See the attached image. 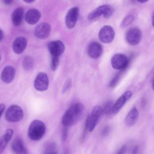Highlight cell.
<instances>
[{"label":"cell","mask_w":154,"mask_h":154,"mask_svg":"<svg viewBox=\"0 0 154 154\" xmlns=\"http://www.w3.org/2000/svg\"><path fill=\"white\" fill-rule=\"evenodd\" d=\"M15 69L13 67L8 66L4 68L1 73V79L5 83L11 82L15 76Z\"/></svg>","instance_id":"cell-17"},{"label":"cell","mask_w":154,"mask_h":154,"mask_svg":"<svg viewBox=\"0 0 154 154\" xmlns=\"http://www.w3.org/2000/svg\"><path fill=\"white\" fill-rule=\"evenodd\" d=\"M0 60H1V56H0Z\"/></svg>","instance_id":"cell-41"},{"label":"cell","mask_w":154,"mask_h":154,"mask_svg":"<svg viewBox=\"0 0 154 154\" xmlns=\"http://www.w3.org/2000/svg\"><path fill=\"white\" fill-rule=\"evenodd\" d=\"M138 152V147L137 146H135L132 149V154H137Z\"/></svg>","instance_id":"cell-31"},{"label":"cell","mask_w":154,"mask_h":154,"mask_svg":"<svg viewBox=\"0 0 154 154\" xmlns=\"http://www.w3.org/2000/svg\"><path fill=\"white\" fill-rule=\"evenodd\" d=\"M115 35L114 29L109 25H105L101 28L99 32V40L105 43H111Z\"/></svg>","instance_id":"cell-8"},{"label":"cell","mask_w":154,"mask_h":154,"mask_svg":"<svg viewBox=\"0 0 154 154\" xmlns=\"http://www.w3.org/2000/svg\"><path fill=\"white\" fill-rule=\"evenodd\" d=\"M109 132V126H105L103 130H102V134L103 135L105 136Z\"/></svg>","instance_id":"cell-29"},{"label":"cell","mask_w":154,"mask_h":154,"mask_svg":"<svg viewBox=\"0 0 154 154\" xmlns=\"http://www.w3.org/2000/svg\"><path fill=\"white\" fill-rule=\"evenodd\" d=\"M121 74H122V72H119L114 76V78H112V79L111 80V81L109 83L110 87H112V88L114 87L117 85V84L118 83V82L120 79V78L121 76Z\"/></svg>","instance_id":"cell-26"},{"label":"cell","mask_w":154,"mask_h":154,"mask_svg":"<svg viewBox=\"0 0 154 154\" xmlns=\"http://www.w3.org/2000/svg\"><path fill=\"white\" fill-rule=\"evenodd\" d=\"M59 64V57H52L51 63V69L52 70H55Z\"/></svg>","instance_id":"cell-25"},{"label":"cell","mask_w":154,"mask_h":154,"mask_svg":"<svg viewBox=\"0 0 154 154\" xmlns=\"http://www.w3.org/2000/svg\"><path fill=\"white\" fill-rule=\"evenodd\" d=\"M3 37H4V33H3V31H2L1 29H0V42L2 40Z\"/></svg>","instance_id":"cell-33"},{"label":"cell","mask_w":154,"mask_h":154,"mask_svg":"<svg viewBox=\"0 0 154 154\" xmlns=\"http://www.w3.org/2000/svg\"><path fill=\"white\" fill-rule=\"evenodd\" d=\"M111 64L113 69L124 70L128 66L129 60L124 54H116L111 58Z\"/></svg>","instance_id":"cell-6"},{"label":"cell","mask_w":154,"mask_h":154,"mask_svg":"<svg viewBox=\"0 0 154 154\" xmlns=\"http://www.w3.org/2000/svg\"><path fill=\"white\" fill-rule=\"evenodd\" d=\"M22 65L24 69L26 70H29L31 69L34 65V61L32 58L29 56L25 57L23 60Z\"/></svg>","instance_id":"cell-23"},{"label":"cell","mask_w":154,"mask_h":154,"mask_svg":"<svg viewBox=\"0 0 154 154\" xmlns=\"http://www.w3.org/2000/svg\"><path fill=\"white\" fill-rule=\"evenodd\" d=\"M48 49L52 57H59L65 49L64 43L60 40H55L51 42L48 45Z\"/></svg>","instance_id":"cell-10"},{"label":"cell","mask_w":154,"mask_h":154,"mask_svg":"<svg viewBox=\"0 0 154 154\" xmlns=\"http://www.w3.org/2000/svg\"><path fill=\"white\" fill-rule=\"evenodd\" d=\"M23 117V112L22 108L16 105H11L5 112V117L9 122H17L20 121Z\"/></svg>","instance_id":"cell-5"},{"label":"cell","mask_w":154,"mask_h":154,"mask_svg":"<svg viewBox=\"0 0 154 154\" xmlns=\"http://www.w3.org/2000/svg\"><path fill=\"white\" fill-rule=\"evenodd\" d=\"M84 105L80 103L72 105L64 114L61 122L64 126L69 127L75 124L82 116L84 112Z\"/></svg>","instance_id":"cell-1"},{"label":"cell","mask_w":154,"mask_h":154,"mask_svg":"<svg viewBox=\"0 0 154 154\" xmlns=\"http://www.w3.org/2000/svg\"><path fill=\"white\" fill-rule=\"evenodd\" d=\"M152 26L154 28V12L153 13L152 17Z\"/></svg>","instance_id":"cell-34"},{"label":"cell","mask_w":154,"mask_h":154,"mask_svg":"<svg viewBox=\"0 0 154 154\" xmlns=\"http://www.w3.org/2000/svg\"><path fill=\"white\" fill-rule=\"evenodd\" d=\"M5 106L4 104L3 103H1L0 104V117H1L4 109H5Z\"/></svg>","instance_id":"cell-30"},{"label":"cell","mask_w":154,"mask_h":154,"mask_svg":"<svg viewBox=\"0 0 154 154\" xmlns=\"http://www.w3.org/2000/svg\"><path fill=\"white\" fill-rule=\"evenodd\" d=\"M132 96V93L130 90H128L125 91L121 96L119 97V99L116 100V102L114 103L112 113L117 114L118 113L123 105L126 103L128 100H129L131 96Z\"/></svg>","instance_id":"cell-12"},{"label":"cell","mask_w":154,"mask_h":154,"mask_svg":"<svg viewBox=\"0 0 154 154\" xmlns=\"http://www.w3.org/2000/svg\"><path fill=\"white\" fill-rule=\"evenodd\" d=\"M147 1H138L139 3H145Z\"/></svg>","instance_id":"cell-39"},{"label":"cell","mask_w":154,"mask_h":154,"mask_svg":"<svg viewBox=\"0 0 154 154\" xmlns=\"http://www.w3.org/2000/svg\"><path fill=\"white\" fill-rule=\"evenodd\" d=\"M13 1H8V0H5V1H4V2L5 3V4H11V2H12Z\"/></svg>","instance_id":"cell-35"},{"label":"cell","mask_w":154,"mask_h":154,"mask_svg":"<svg viewBox=\"0 0 154 154\" xmlns=\"http://www.w3.org/2000/svg\"><path fill=\"white\" fill-rule=\"evenodd\" d=\"M68 134V127L64 126L63 130V133H62V139L63 141H65L67 138Z\"/></svg>","instance_id":"cell-27"},{"label":"cell","mask_w":154,"mask_h":154,"mask_svg":"<svg viewBox=\"0 0 154 154\" xmlns=\"http://www.w3.org/2000/svg\"><path fill=\"white\" fill-rule=\"evenodd\" d=\"M41 17L40 12L35 8H31L28 10L25 14V21L31 25L36 23Z\"/></svg>","instance_id":"cell-15"},{"label":"cell","mask_w":154,"mask_h":154,"mask_svg":"<svg viewBox=\"0 0 154 154\" xmlns=\"http://www.w3.org/2000/svg\"><path fill=\"white\" fill-rule=\"evenodd\" d=\"M134 16L133 15L129 14L123 18V19L122 20L120 23V25L123 28L129 26L130 24H131L134 21Z\"/></svg>","instance_id":"cell-24"},{"label":"cell","mask_w":154,"mask_h":154,"mask_svg":"<svg viewBox=\"0 0 154 154\" xmlns=\"http://www.w3.org/2000/svg\"><path fill=\"white\" fill-rule=\"evenodd\" d=\"M138 117V111L135 106L132 107L130 111L128 112L126 118H125V123L128 126H133Z\"/></svg>","instance_id":"cell-19"},{"label":"cell","mask_w":154,"mask_h":154,"mask_svg":"<svg viewBox=\"0 0 154 154\" xmlns=\"http://www.w3.org/2000/svg\"><path fill=\"white\" fill-rule=\"evenodd\" d=\"M13 135V130L8 129L5 132L4 134L0 138V154L5 150L8 143L10 141Z\"/></svg>","instance_id":"cell-20"},{"label":"cell","mask_w":154,"mask_h":154,"mask_svg":"<svg viewBox=\"0 0 154 154\" xmlns=\"http://www.w3.org/2000/svg\"><path fill=\"white\" fill-rule=\"evenodd\" d=\"M64 154H69V153H68L67 151H66V152L64 153Z\"/></svg>","instance_id":"cell-40"},{"label":"cell","mask_w":154,"mask_h":154,"mask_svg":"<svg viewBox=\"0 0 154 154\" xmlns=\"http://www.w3.org/2000/svg\"><path fill=\"white\" fill-rule=\"evenodd\" d=\"M79 14V9L76 7L71 8L67 12L66 17V24L68 28H73L78 20Z\"/></svg>","instance_id":"cell-11"},{"label":"cell","mask_w":154,"mask_h":154,"mask_svg":"<svg viewBox=\"0 0 154 154\" xmlns=\"http://www.w3.org/2000/svg\"><path fill=\"white\" fill-rule=\"evenodd\" d=\"M11 149L15 154H28L27 149L25 148L23 141L19 138H16L13 141Z\"/></svg>","instance_id":"cell-18"},{"label":"cell","mask_w":154,"mask_h":154,"mask_svg":"<svg viewBox=\"0 0 154 154\" xmlns=\"http://www.w3.org/2000/svg\"><path fill=\"white\" fill-rule=\"evenodd\" d=\"M46 132L45 123L39 120H33L29 125L28 130V136L29 139L33 141L40 140Z\"/></svg>","instance_id":"cell-2"},{"label":"cell","mask_w":154,"mask_h":154,"mask_svg":"<svg viewBox=\"0 0 154 154\" xmlns=\"http://www.w3.org/2000/svg\"><path fill=\"white\" fill-rule=\"evenodd\" d=\"M102 114L101 106L97 105L93 107L91 114L88 116L86 120L85 129L89 132H92Z\"/></svg>","instance_id":"cell-4"},{"label":"cell","mask_w":154,"mask_h":154,"mask_svg":"<svg viewBox=\"0 0 154 154\" xmlns=\"http://www.w3.org/2000/svg\"><path fill=\"white\" fill-rule=\"evenodd\" d=\"M49 85V79L47 74L43 72H40L37 74L34 81V87L38 91L46 90Z\"/></svg>","instance_id":"cell-9"},{"label":"cell","mask_w":154,"mask_h":154,"mask_svg":"<svg viewBox=\"0 0 154 154\" xmlns=\"http://www.w3.org/2000/svg\"><path fill=\"white\" fill-rule=\"evenodd\" d=\"M142 37L141 30L136 27L131 28L126 33V40L131 45L135 46L138 45Z\"/></svg>","instance_id":"cell-7"},{"label":"cell","mask_w":154,"mask_h":154,"mask_svg":"<svg viewBox=\"0 0 154 154\" xmlns=\"http://www.w3.org/2000/svg\"><path fill=\"white\" fill-rule=\"evenodd\" d=\"M113 106H114V103L112 101L109 100L105 102L102 108V113L106 115H110L112 113V109H113Z\"/></svg>","instance_id":"cell-22"},{"label":"cell","mask_w":154,"mask_h":154,"mask_svg":"<svg viewBox=\"0 0 154 154\" xmlns=\"http://www.w3.org/2000/svg\"><path fill=\"white\" fill-rule=\"evenodd\" d=\"M152 88L154 91V77H153V81H152Z\"/></svg>","instance_id":"cell-37"},{"label":"cell","mask_w":154,"mask_h":154,"mask_svg":"<svg viewBox=\"0 0 154 154\" xmlns=\"http://www.w3.org/2000/svg\"><path fill=\"white\" fill-rule=\"evenodd\" d=\"M45 154H57V152L55 151V152H47Z\"/></svg>","instance_id":"cell-36"},{"label":"cell","mask_w":154,"mask_h":154,"mask_svg":"<svg viewBox=\"0 0 154 154\" xmlns=\"http://www.w3.org/2000/svg\"><path fill=\"white\" fill-rule=\"evenodd\" d=\"M23 17V10L20 7L16 8L11 14V20L13 23L16 26L20 25L22 22Z\"/></svg>","instance_id":"cell-21"},{"label":"cell","mask_w":154,"mask_h":154,"mask_svg":"<svg viewBox=\"0 0 154 154\" xmlns=\"http://www.w3.org/2000/svg\"><path fill=\"white\" fill-rule=\"evenodd\" d=\"M114 11V8L108 4L103 5L98 7L95 10L90 12L88 15V19L89 20H94L103 16V17L108 19L110 17Z\"/></svg>","instance_id":"cell-3"},{"label":"cell","mask_w":154,"mask_h":154,"mask_svg":"<svg viewBox=\"0 0 154 154\" xmlns=\"http://www.w3.org/2000/svg\"><path fill=\"white\" fill-rule=\"evenodd\" d=\"M126 150V146H123L121 148L119 149V150L117 152L116 154H125Z\"/></svg>","instance_id":"cell-28"},{"label":"cell","mask_w":154,"mask_h":154,"mask_svg":"<svg viewBox=\"0 0 154 154\" xmlns=\"http://www.w3.org/2000/svg\"><path fill=\"white\" fill-rule=\"evenodd\" d=\"M25 2H27V3H31V2H33V1H24Z\"/></svg>","instance_id":"cell-38"},{"label":"cell","mask_w":154,"mask_h":154,"mask_svg":"<svg viewBox=\"0 0 154 154\" xmlns=\"http://www.w3.org/2000/svg\"><path fill=\"white\" fill-rule=\"evenodd\" d=\"M51 26L49 23L42 22L36 26L34 30V34L37 37L41 39H44L49 36Z\"/></svg>","instance_id":"cell-13"},{"label":"cell","mask_w":154,"mask_h":154,"mask_svg":"<svg viewBox=\"0 0 154 154\" xmlns=\"http://www.w3.org/2000/svg\"><path fill=\"white\" fill-rule=\"evenodd\" d=\"M102 47L100 44L97 42L91 43L87 49L88 56L92 58H98L102 54Z\"/></svg>","instance_id":"cell-14"},{"label":"cell","mask_w":154,"mask_h":154,"mask_svg":"<svg viewBox=\"0 0 154 154\" xmlns=\"http://www.w3.org/2000/svg\"><path fill=\"white\" fill-rule=\"evenodd\" d=\"M27 45V40L23 37H18L13 42L12 48L14 53L20 54L25 49Z\"/></svg>","instance_id":"cell-16"},{"label":"cell","mask_w":154,"mask_h":154,"mask_svg":"<svg viewBox=\"0 0 154 154\" xmlns=\"http://www.w3.org/2000/svg\"><path fill=\"white\" fill-rule=\"evenodd\" d=\"M70 84H71V82H70V80H69L68 81H67V82L66 83L64 87V91H66L67 88H69V87L70 86Z\"/></svg>","instance_id":"cell-32"}]
</instances>
